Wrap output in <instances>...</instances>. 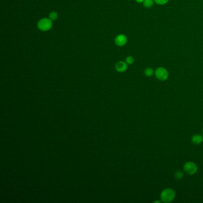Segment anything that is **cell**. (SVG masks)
Listing matches in <instances>:
<instances>
[{"mask_svg": "<svg viewBox=\"0 0 203 203\" xmlns=\"http://www.w3.org/2000/svg\"><path fill=\"white\" fill-rule=\"evenodd\" d=\"M58 18V13L56 11H51L49 14V19L52 21H55Z\"/></svg>", "mask_w": 203, "mask_h": 203, "instance_id": "obj_11", "label": "cell"}, {"mask_svg": "<svg viewBox=\"0 0 203 203\" xmlns=\"http://www.w3.org/2000/svg\"><path fill=\"white\" fill-rule=\"evenodd\" d=\"M115 69L118 72H124L128 69V64L126 62L123 61H117L115 64Z\"/></svg>", "mask_w": 203, "mask_h": 203, "instance_id": "obj_6", "label": "cell"}, {"mask_svg": "<svg viewBox=\"0 0 203 203\" xmlns=\"http://www.w3.org/2000/svg\"><path fill=\"white\" fill-rule=\"evenodd\" d=\"M126 62L128 64H132L134 62V58L132 56H128L126 58Z\"/></svg>", "mask_w": 203, "mask_h": 203, "instance_id": "obj_13", "label": "cell"}, {"mask_svg": "<svg viewBox=\"0 0 203 203\" xmlns=\"http://www.w3.org/2000/svg\"><path fill=\"white\" fill-rule=\"evenodd\" d=\"M155 76L159 81H165L169 78V73L166 68L159 67L155 70Z\"/></svg>", "mask_w": 203, "mask_h": 203, "instance_id": "obj_3", "label": "cell"}, {"mask_svg": "<svg viewBox=\"0 0 203 203\" xmlns=\"http://www.w3.org/2000/svg\"><path fill=\"white\" fill-rule=\"evenodd\" d=\"M127 41H128L127 37L124 34L118 35L115 39V42L116 45L118 47H123L127 43Z\"/></svg>", "mask_w": 203, "mask_h": 203, "instance_id": "obj_5", "label": "cell"}, {"mask_svg": "<svg viewBox=\"0 0 203 203\" xmlns=\"http://www.w3.org/2000/svg\"><path fill=\"white\" fill-rule=\"evenodd\" d=\"M184 176L183 172L182 171H177L174 174V177L177 180H180L183 179Z\"/></svg>", "mask_w": 203, "mask_h": 203, "instance_id": "obj_9", "label": "cell"}, {"mask_svg": "<svg viewBox=\"0 0 203 203\" xmlns=\"http://www.w3.org/2000/svg\"><path fill=\"white\" fill-rule=\"evenodd\" d=\"M183 171L188 174L194 175L198 171V166L193 161H188L183 165Z\"/></svg>", "mask_w": 203, "mask_h": 203, "instance_id": "obj_4", "label": "cell"}, {"mask_svg": "<svg viewBox=\"0 0 203 203\" xmlns=\"http://www.w3.org/2000/svg\"><path fill=\"white\" fill-rule=\"evenodd\" d=\"M192 143L195 145H200L203 142V135L201 134H195L192 137Z\"/></svg>", "mask_w": 203, "mask_h": 203, "instance_id": "obj_7", "label": "cell"}, {"mask_svg": "<svg viewBox=\"0 0 203 203\" xmlns=\"http://www.w3.org/2000/svg\"><path fill=\"white\" fill-rule=\"evenodd\" d=\"M175 197V191L172 188H167L164 189L160 194L161 201L163 203H171L174 200Z\"/></svg>", "mask_w": 203, "mask_h": 203, "instance_id": "obj_1", "label": "cell"}, {"mask_svg": "<svg viewBox=\"0 0 203 203\" xmlns=\"http://www.w3.org/2000/svg\"><path fill=\"white\" fill-rule=\"evenodd\" d=\"M202 134H203V130H202Z\"/></svg>", "mask_w": 203, "mask_h": 203, "instance_id": "obj_16", "label": "cell"}, {"mask_svg": "<svg viewBox=\"0 0 203 203\" xmlns=\"http://www.w3.org/2000/svg\"><path fill=\"white\" fill-rule=\"evenodd\" d=\"M154 2H155L154 0H145L143 2V4L146 8H151L153 6Z\"/></svg>", "mask_w": 203, "mask_h": 203, "instance_id": "obj_10", "label": "cell"}, {"mask_svg": "<svg viewBox=\"0 0 203 203\" xmlns=\"http://www.w3.org/2000/svg\"><path fill=\"white\" fill-rule=\"evenodd\" d=\"M161 202V201H160V200H156V201H154V203H160Z\"/></svg>", "mask_w": 203, "mask_h": 203, "instance_id": "obj_15", "label": "cell"}, {"mask_svg": "<svg viewBox=\"0 0 203 203\" xmlns=\"http://www.w3.org/2000/svg\"><path fill=\"white\" fill-rule=\"evenodd\" d=\"M138 3H143L145 0H135Z\"/></svg>", "mask_w": 203, "mask_h": 203, "instance_id": "obj_14", "label": "cell"}, {"mask_svg": "<svg viewBox=\"0 0 203 203\" xmlns=\"http://www.w3.org/2000/svg\"><path fill=\"white\" fill-rule=\"evenodd\" d=\"M155 3H156L158 5H165L166 4H167L169 1V0H154Z\"/></svg>", "mask_w": 203, "mask_h": 203, "instance_id": "obj_12", "label": "cell"}, {"mask_svg": "<svg viewBox=\"0 0 203 203\" xmlns=\"http://www.w3.org/2000/svg\"><path fill=\"white\" fill-rule=\"evenodd\" d=\"M155 74V72L151 67H147L144 70V75L146 77H151Z\"/></svg>", "mask_w": 203, "mask_h": 203, "instance_id": "obj_8", "label": "cell"}, {"mask_svg": "<svg viewBox=\"0 0 203 203\" xmlns=\"http://www.w3.org/2000/svg\"><path fill=\"white\" fill-rule=\"evenodd\" d=\"M37 27L39 30L41 31H48L53 27L52 20L49 18H42L38 21L37 23Z\"/></svg>", "mask_w": 203, "mask_h": 203, "instance_id": "obj_2", "label": "cell"}]
</instances>
